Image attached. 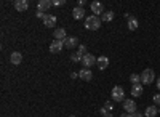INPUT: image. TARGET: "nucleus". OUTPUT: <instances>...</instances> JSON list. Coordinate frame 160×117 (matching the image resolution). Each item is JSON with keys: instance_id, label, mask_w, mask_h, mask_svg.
<instances>
[{"instance_id": "2", "label": "nucleus", "mask_w": 160, "mask_h": 117, "mask_svg": "<svg viewBox=\"0 0 160 117\" xmlns=\"http://www.w3.org/2000/svg\"><path fill=\"white\" fill-rule=\"evenodd\" d=\"M111 96H112V99H114L115 103H123V101H125V90L120 87V85H115V87L112 88Z\"/></svg>"}, {"instance_id": "14", "label": "nucleus", "mask_w": 160, "mask_h": 117, "mask_svg": "<svg viewBox=\"0 0 160 117\" xmlns=\"http://www.w3.org/2000/svg\"><path fill=\"white\" fill-rule=\"evenodd\" d=\"M43 24L47 28H55L56 26V16L55 15H47L45 19H43Z\"/></svg>"}, {"instance_id": "10", "label": "nucleus", "mask_w": 160, "mask_h": 117, "mask_svg": "<svg viewBox=\"0 0 160 117\" xmlns=\"http://www.w3.org/2000/svg\"><path fill=\"white\" fill-rule=\"evenodd\" d=\"M64 47L66 48H78V38L77 37H68V38H66V40H64Z\"/></svg>"}, {"instance_id": "17", "label": "nucleus", "mask_w": 160, "mask_h": 117, "mask_svg": "<svg viewBox=\"0 0 160 117\" xmlns=\"http://www.w3.org/2000/svg\"><path fill=\"white\" fill-rule=\"evenodd\" d=\"M10 61H11V64H21L22 63V55L19 53V51H15V53H11Z\"/></svg>"}, {"instance_id": "24", "label": "nucleus", "mask_w": 160, "mask_h": 117, "mask_svg": "<svg viewBox=\"0 0 160 117\" xmlns=\"http://www.w3.org/2000/svg\"><path fill=\"white\" fill-rule=\"evenodd\" d=\"M48 15V13H43V11H38L37 10V13H35V16L38 18V19H45V16Z\"/></svg>"}, {"instance_id": "6", "label": "nucleus", "mask_w": 160, "mask_h": 117, "mask_svg": "<svg viewBox=\"0 0 160 117\" xmlns=\"http://www.w3.org/2000/svg\"><path fill=\"white\" fill-rule=\"evenodd\" d=\"M90 8H91V11H93V15H95V16H99V15L104 13V3L102 2H91Z\"/></svg>"}, {"instance_id": "12", "label": "nucleus", "mask_w": 160, "mask_h": 117, "mask_svg": "<svg viewBox=\"0 0 160 117\" xmlns=\"http://www.w3.org/2000/svg\"><path fill=\"white\" fill-rule=\"evenodd\" d=\"M72 16H74V19H82V18H85V8L75 7V8L72 10Z\"/></svg>"}, {"instance_id": "20", "label": "nucleus", "mask_w": 160, "mask_h": 117, "mask_svg": "<svg viewBox=\"0 0 160 117\" xmlns=\"http://www.w3.org/2000/svg\"><path fill=\"white\" fill-rule=\"evenodd\" d=\"M138 26H139V23H138V19H136V18H133V16H131V18L128 19V29H130V31L138 29Z\"/></svg>"}, {"instance_id": "23", "label": "nucleus", "mask_w": 160, "mask_h": 117, "mask_svg": "<svg viewBox=\"0 0 160 117\" xmlns=\"http://www.w3.org/2000/svg\"><path fill=\"white\" fill-rule=\"evenodd\" d=\"M77 51H78L82 56H85V55H87V45H78V50H77Z\"/></svg>"}, {"instance_id": "3", "label": "nucleus", "mask_w": 160, "mask_h": 117, "mask_svg": "<svg viewBox=\"0 0 160 117\" xmlns=\"http://www.w3.org/2000/svg\"><path fill=\"white\" fill-rule=\"evenodd\" d=\"M139 75H141V84H146V85H149L155 80V72L152 69H144Z\"/></svg>"}, {"instance_id": "35", "label": "nucleus", "mask_w": 160, "mask_h": 117, "mask_svg": "<svg viewBox=\"0 0 160 117\" xmlns=\"http://www.w3.org/2000/svg\"><path fill=\"white\" fill-rule=\"evenodd\" d=\"M69 117H77V115H74V114H72V115H69Z\"/></svg>"}, {"instance_id": "9", "label": "nucleus", "mask_w": 160, "mask_h": 117, "mask_svg": "<svg viewBox=\"0 0 160 117\" xmlns=\"http://www.w3.org/2000/svg\"><path fill=\"white\" fill-rule=\"evenodd\" d=\"M78 77H80L82 80H85V82H90V80L93 79V72H91L90 69L83 68L82 71H78Z\"/></svg>"}, {"instance_id": "16", "label": "nucleus", "mask_w": 160, "mask_h": 117, "mask_svg": "<svg viewBox=\"0 0 160 117\" xmlns=\"http://www.w3.org/2000/svg\"><path fill=\"white\" fill-rule=\"evenodd\" d=\"M96 64H98V68H99L101 71L108 69V66H109V58H108V56H99Z\"/></svg>"}, {"instance_id": "31", "label": "nucleus", "mask_w": 160, "mask_h": 117, "mask_svg": "<svg viewBox=\"0 0 160 117\" xmlns=\"http://www.w3.org/2000/svg\"><path fill=\"white\" fill-rule=\"evenodd\" d=\"M71 77H72V79H75V77H78V72H72Z\"/></svg>"}, {"instance_id": "25", "label": "nucleus", "mask_w": 160, "mask_h": 117, "mask_svg": "<svg viewBox=\"0 0 160 117\" xmlns=\"http://www.w3.org/2000/svg\"><path fill=\"white\" fill-rule=\"evenodd\" d=\"M104 108L108 109V112H109V111H114V104H112V101H108V103L104 104Z\"/></svg>"}, {"instance_id": "7", "label": "nucleus", "mask_w": 160, "mask_h": 117, "mask_svg": "<svg viewBox=\"0 0 160 117\" xmlns=\"http://www.w3.org/2000/svg\"><path fill=\"white\" fill-rule=\"evenodd\" d=\"M62 48H64V42H61V40H53L48 47V50L51 51V53H59Z\"/></svg>"}, {"instance_id": "27", "label": "nucleus", "mask_w": 160, "mask_h": 117, "mask_svg": "<svg viewBox=\"0 0 160 117\" xmlns=\"http://www.w3.org/2000/svg\"><path fill=\"white\" fill-rule=\"evenodd\" d=\"M154 103H155V104H160V93H157V95H154Z\"/></svg>"}, {"instance_id": "22", "label": "nucleus", "mask_w": 160, "mask_h": 117, "mask_svg": "<svg viewBox=\"0 0 160 117\" xmlns=\"http://www.w3.org/2000/svg\"><path fill=\"white\" fill-rule=\"evenodd\" d=\"M71 59H72V63H82V59H83V56L78 53V51H75V53H72V56H71Z\"/></svg>"}, {"instance_id": "15", "label": "nucleus", "mask_w": 160, "mask_h": 117, "mask_svg": "<svg viewBox=\"0 0 160 117\" xmlns=\"http://www.w3.org/2000/svg\"><path fill=\"white\" fill-rule=\"evenodd\" d=\"M142 92H144V90H142V85H141V84L131 87V96H133V98H139V96L142 95Z\"/></svg>"}, {"instance_id": "11", "label": "nucleus", "mask_w": 160, "mask_h": 117, "mask_svg": "<svg viewBox=\"0 0 160 117\" xmlns=\"http://www.w3.org/2000/svg\"><path fill=\"white\" fill-rule=\"evenodd\" d=\"M15 8L18 11H28L29 2H28V0H16V2H15Z\"/></svg>"}, {"instance_id": "13", "label": "nucleus", "mask_w": 160, "mask_h": 117, "mask_svg": "<svg viewBox=\"0 0 160 117\" xmlns=\"http://www.w3.org/2000/svg\"><path fill=\"white\" fill-rule=\"evenodd\" d=\"M53 35H55V40H61V42H64L66 38H68V35H66V29H62V28L56 29L55 32H53Z\"/></svg>"}, {"instance_id": "29", "label": "nucleus", "mask_w": 160, "mask_h": 117, "mask_svg": "<svg viewBox=\"0 0 160 117\" xmlns=\"http://www.w3.org/2000/svg\"><path fill=\"white\" fill-rule=\"evenodd\" d=\"M131 115H133V117H142V114H141V112H133Z\"/></svg>"}, {"instance_id": "26", "label": "nucleus", "mask_w": 160, "mask_h": 117, "mask_svg": "<svg viewBox=\"0 0 160 117\" xmlns=\"http://www.w3.org/2000/svg\"><path fill=\"white\" fill-rule=\"evenodd\" d=\"M51 2H53V5H55V7H61V5L66 3L64 0H51Z\"/></svg>"}, {"instance_id": "28", "label": "nucleus", "mask_w": 160, "mask_h": 117, "mask_svg": "<svg viewBox=\"0 0 160 117\" xmlns=\"http://www.w3.org/2000/svg\"><path fill=\"white\" fill-rule=\"evenodd\" d=\"M99 114H101V117H104L106 114H109V112H108V109H106V108H101L99 109Z\"/></svg>"}, {"instance_id": "1", "label": "nucleus", "mask_w": 160, "mask_h": 117, "mask_svg": "<svg viewBox=\"0 0 160 117\" xmlns=\"http://www.w3.org/2000/svg\"><path fill=\"white\" fill-rule=\"evenodd\" d=\"M101 19H99V16H95V15H91V16H88L87 18V21H85V29L87 31H98L99 28H101Z\"/></svg>"}, {"instance_id": "34", "label": "nucleus", "mask_w": 160, "mask_h": 117, "mask_svg": "<svg viewBox=\"0 0 160 117\" xmlns=\"http://www.w3.org/2000/svg\"><path fill=\"white\" fill-rule=\"evenodd\" d=\"M104 117H114V115H112V114H111V112H109V114H106V115H104Z\"/></svg>"}, {"instance_id": "36", "label": "nucleus", "mask_w": 160, "mask_h": 117, "mask_svg": "<svg viewBox=\"0 0 160 117\" xmlns=\"http://www.w3.org/2000/svg\"><path fill=\"white\" fill-rule=\"evenodd\" d=\"M158 114H160V108H158Z\"/></svg>"}, {"instance_id": "32", "label": "nucleus", "mask_w": 160, "mask_h": 117, "mask_svg": "<svg viewBox=\"0 0 160 117\" xmlns=\"http://www.w3.org/2000/svg\"><path fill=\"white\" fill-rule=\"evenodd\" d=\"M120 117H133V115H131V114H127V112H123V114L120 115Z\"/></svg>"}, {"instance_id": "19", "label": "nucleus", "mask_w": 160, "mask_h": 117, "mask_svg": "<svg viewBox=\"0 0 160 117\" xmlns=\"http://www.w3.org/2000/svg\"><path fill=\"white\" fill-rule=\"evenodd\" d=\"M112 19H114V11H104V13H102L101 21H104V23H111Z\"/></svg>"}, {"instance_id": "33", "label": "nucleus", "mask_w": 160, "mask_h": 117, "mask_svg": "<svg viewBox=\"0 0 160 117\" xmlns=\"http://www.w3.org/2000/svg\"><path fill=\"white\" fill-rule=\"evenodd\" d=\"M157 88L160 90V77H158V80H157Z\"/></svg>"}, {"instance_id": "4", "label": "nucleus", "mask_w": 160, "mask_h": 117, "mask_svg": "<svg viewBox=\"0 0 160 117\" xmlns=\"http://www.w3.org/2000/svg\"><path fill=\"white\" fill-rule=\"evenodd\" d=\"M96 63H98V58H96L95 55H91V53H87V55L83 56V59H82L83 68H87V69H90L91 66H95Z\"/></svg>"}, {"instance_id": "18", "label": "nucleus", "mask_w": 160, "mask_h": 117, "mask_svg": "<svg viewBox=\"0 0 160 117\" xmlns=\"http://www.w3.org/2000/svg\"><path fill=\"white\" fill-rule=\"evenodd\" d=\"M157 114H158V108H155V106H148L146 108V112H144L146 117H155Z\"/></svg>"}, {"instance_id": "30", "label": "nucleus", "mask_w": 160, "mask_h": 117, "mask_svg": "<svg viewBox=\"0 0 160 117\" xmlns=\"http://www.w3.org/2000/svg\"><path fill=\"white\" fill-rule=\"evenodd\" d=\"M85 5V0H78V7H83Z\"/></svg>"}, {"instance_id": "21", "label": "nucleus", "mask_w": 160, "mask_h": 117, "mask_svg": "<svg viewBox=\"0 0 160 117\" xmlns=\"http://www.w3.org/2000/svg\"><path fill=\"white\" fill-rule=\"evenodd\" d=\"M130 82H131L133 85L141 84V75H138V74H131V75H130Z\"/></svg>"}, {"instance_id": "8", "label": "nucleus", "mask_w": 160, "mask_h": 117, "mask_svg": "<svg viewBox=\"0 0 160 117\" xmlns=\"http://www.w3.org/2000/svg\"><path fill=\"white\" fill-rule=\"evenodd\" d=\"M51 7H53V2H51V0H40V2L37 3L38 11H43V13H47Z\"/></svg>"}, {"instance_id": "5", "label": "nucleus", "mask_w": 160, "mask_h": 117, "mask_svg": "<svg viewBox=\"0 0 160 117\" xmlns=\"http://www.w3.org/2000/svg\"><path fill=\"white\" fill-rule=\"evenodd\" d=\"M122 104H123V111H125L127 114L136 112V103H135V99H125Z\"/></svg>"}]
</instances>
